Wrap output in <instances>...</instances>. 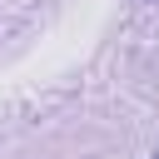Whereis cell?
Returning <instances> with one entry per match:
<instances>
[{"label":"cell","mask_w":159,"mask_h":159,"mask_svg":"<svg viewBox=\"0 0 159 159\" xmlns=\"http://www.w3.org/2000/svg\"><path fill=\"white\" fill-rule=\"evenodd\" d=\"M154 159H159V154H154Z\"/></svg>","instance_id":"1"}]
</instances>
